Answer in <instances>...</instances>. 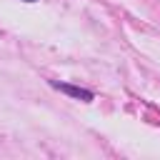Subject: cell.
<instances>
[{
    "instance_id": "obj_1",
    "label": "cell",
    "mask_w": 160,
    "mask_h": 160,
    "mask_svg": "<svg viewBox=\"0 0 160 160\" xmlns=\"http://www.w3.org/2000/svg\"><path fill=\"white\" fill-rule=\"evenodd\" d=\"M52 88H58L60 92H65V95H70V98H78V100H82V102H90V100H92V92L85 90V88H75V85H68V82H52Z\"/></svg>"
},
{
    "instance_id": "obj_2",
    "label": "cell",
    "mask_w": 160,
    "mask_h": 160,
    "mask_svg": "<svg viewBox=\"0 0 160 160\" xmlns=\"http://www.w3.org/2000/svg\"><path fill=\"white\" fill-rule=\"evenodd\" d=\"M25 2H35V0H25Z\"/></svg>"
}]
</instances>
